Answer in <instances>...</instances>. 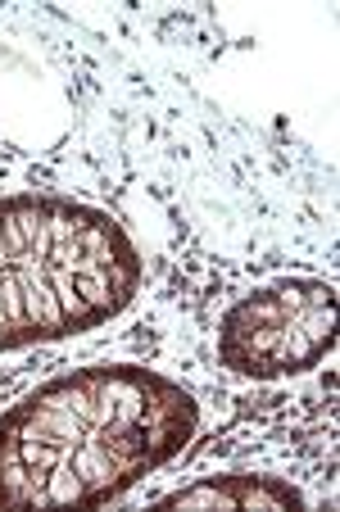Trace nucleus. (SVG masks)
<instances>
[{"label":"nucleus","instance_id":"7ed1b4c3","mask_svg":"<svg viewBox=\"0 0 340 512\" xmlns=\"http://www.w3.org/2000/svg\"><path fill=\"white\" fill-rule=\"evenodd\" d=\"M336 286L318 277H282L250 290L223 313L218 363L250 381H282L318 368L336 349Z\"/></svg>","mask_w":340,"mask_h":512},{"label":"nucleus","instance_id":"20e7f679","mask_svg":"<svg viewBox=\"0 0 340 512\" xmlns=\"http://www.w3.org/2000/svg\"><path fill=\"white\" fill-rule=\"evenodd\" d=\"M304 490L282 476L263 472H223L204 476L195 485L164 494L159 508H204V512H282V508H304Z\"/></svg>","mask_w":340,"mask_h":512},{"label":"nucleus","instance_id":"f257e3e1","mask_svg":"<svg viewBox=\"0 0 340 512\" xmlns=\"http://www.w3.org/2000/svg\"><path fill=\"white\" fill-rule=\"evenodd\" d=\"M200 431L182 381L141 363L50 377L0 417V508L109 503Z\"/></svg>","mask_w":340,"mask_h":512},{"label":"nucleus","instance_id":"f03ea898","mask_svg":"<svg viewBox=\"0 0 340 512\" xmlns=\"http://www.w3.org/2000/svg\"><path fill=\"white\" fill-rule=\"evenodd\" d=\"M146 281L127 227L68 195H0V354L114 322Z\"/></svg>","mask_w":340,"mask_h":512}]
</instances>
